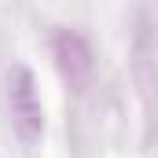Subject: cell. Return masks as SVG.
Returning a JSON list of instances; mask_svg holds the SVG:
<instances>
[{"label": "cell", "instance_id": "cell-1", "mask_svg": "<svg viewBox=\"0 0 158 158\" xmlns=\"http://www.w3.org/2000/svg\"><path fill=\"white\" fill-rule=\"evenodd\" d=\"M7 110H11V125L19 132L22 143H40L44 136V103L37 92V77L30 66L15 63L7 70Z\"/></svg>", "mask_w": 158, "mask_h": 158}, {"label": "cell", "instance_id": "cell-2", "mask_svg": "<svg viewBox=\"0 0 158 158\" xmlns=\"http://www.w3.org/2000/svg\"><path fill=\"white\" fill-rule=\"evenodd\" d=\"M52 59H55V70H59V77L66 81L70 92H85L88 88L92 70H96V59H92V48H88V40L81 33L59 30L52 37Z\"/></svg>", "mask_w": 158, "mask_h": 158}]
</instances>
